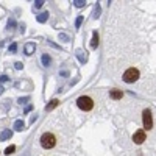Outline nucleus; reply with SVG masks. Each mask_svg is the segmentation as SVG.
<instances>
[{
	"label": "nucleus",
	"instance_id": "a211bd4d",
	"mask_svg": "<svg viewBox=\"0 0 156 156\" xmlns=\"http://www.w3.org/2000/svg\"><path fill=\"white\" fill-rule=\"evenodd\" d=\"M59 39H62V41H66V42H67V41H69V36H67V34H64V33H59Z\"/></svg>",
	"mask_w": 156,
	"mask_h": 156
},
{
	"label": "nucleus",
	"instance_id": "7ed1b4c3",
	"mask_svg": "<svg viewBox=\"0 0 156 156\" xmlns=\"http://www.w3.org/2000/svg\"><path fill=\"white\" fill-rule=\"evenodd\" d=\"M137 78H139V70L134 69V67L128 69V70L123 73V81H125V83H134Z\"/></svg>",
	"mask_w": 156,
	"mask_h": 156
},
{
	"label": "nucleus",
	"instance_id": "39448f33",
	"mask_svg": "<svg viewBox=\"0 0 156 156\" xmlns=\"http://www.w3.org/2000/svg\"><path fill=\"white\" fill-rule=\"evenodd\" d=\"M145 139H147V134H145L144 129H139V131H136L133 134V140H134V144H137V145H140Z\"/></svg>",
	"mask_w": 156,
	"mask_h": 156
},
{
	"label": "nucleus",
	"instance_id": "6ab92c4d",
	"mask_svg": "<svg viewBox=\"0 0 156 156\" xmlns=\"http://www.w3.org/2000/svg\"><path fill=\"white\" fill-rule=\"evenodd\" d=\"M9 80V78L6 76V75H2V76H0V83H6Z\"/></svg>",
	"mask_w": 156,
	"mask_h": 156
},
{
	"label": "nucleus",
	"instance_id": "ddd939ff",
	"mask_svg": "<svg viewBox=\"0 0 156 156\" xmlns=\"http://www.w3.org/2000/svg\"><path fill=\"white\" fill-rule=\"evenodd\" d=\"M42 64H44V66L47 67V66H50V62H51V59H50V56L48 55H42Z\"/></svg>",
	"mask_w": 156,
	"mask_h": 156
},
{
	"label": "nucleus",
	"instance_id": "f03ea898",
	"mask_svg": "<svg viewBox=\"0 0 156 156\" xmlns=\"http://www.w3.org/2000/svg\"><path fill=\"white\" fill-rule=\"evenodd\" d=\"M76 105H78V108L83 109V111H90V109L94 108V101H92V98H90V97L83 95V97H80V98L76 100Z\"/></svg>",
	"mask_w": 156,
	"mask_h": 156
},
{
	"label": "nucleus",
	"instance_id": "aec40b11",
	"mask_svg": "<svg viewBox=\"0 0 156 156\" xmlns=\"http://www.w3.org/2000/svg\"><path fill=\"white\" fill-rule=\"evenodd\" d=\"M16 48H17V45H16V44H11V47H9V51H11V53H14V51H16Z\"/></svg>",
	"mask_w": 156,
	"mask_h": 156
},
{
	"label": "nucleus",
	"instance_id": "f3484780",
	"mask_svg": "<svg viewBox=\"0 0 156 156\" xmlns=\"http://www.w3.org/2000/svg\"><path fill=\"white\" fill-rule=\"evenodd\" d=\"M44 5V2H42V0H37V2H34V8L36 9H39V8H41Z\"/></svg>",
	"mask_w": 156,
	"mask_h": 156
},
{
	"label": "nucleus",
	"instance_id": "2eb2a0df",
	"mask_svg": "<svg viewBox=\"0 0 156 156\" xmlns=\"http://www.w3.org/2000/svg\"><path fill=\"white\" fill-rule=\"evenodd\" d=\"M14 150H16V147H14V145H9V147L5 150V154H11V153H14Z\"/></svg>",
	"mask_w": 156,
	"mask_h": 156
},
{
	"label": "nucleus",
	"instance_id": "1a4fd4ad",
	"mask_svg": "<svg viewBox=\"0 0 156 156\" xmlns=\"http://www.w3.org/2000/svg\"><path fill=\"white\" fill-rule=\"evenodd\" d=\"M58 103H59V101H58L56 98H53V100H51V101L48 103V105L45 106V111H51V109H55V108L58 106Z\"/></svg>",
	"mask_w": 156,
	"mask_h": 156
},
{
	"label": "nucleus",
	"instance_id": "5701e85b",
	"mask_svg": "<svg viewBox=\"0 0 156 156\" xmlns=\"http://www.w3.org/2000/svg\"><path fill=\"white\" fill-rule=\"evenodd\" d=\"M2 92H3V87H2V86H0V94H2Z\"/></svg>",
	"mask_w": 156,
	"mask_h": 156
},
{
	"label": "nucleus",
	"instance_id": "423d86ee",
	"mask_svg": "<svg viewBox=\"0 0 156 156\" xmlns=\"http://www.w3.org/2000/svg\"><path fill=\"white\" fill-rule=\"evenodd\" d=\"M109 95H111V98H114V100H120V98H122V90L112 89V90H109Z\"/></svg>",
	"mask_w": 156,
	"mask_h": 156
},
{
	"label": "nucleus",
	"instance_id": "412c9836",
	"mask_svg": "<svg viewBox=\"0 0 156 156\" xmlns=\"http://www.w3.org/2000/svg\"><path fill=\"white\" fill-rule=\"evenodd\" d=\"M14 66H16V69H17V70H20V69L23 67V64H22V62H16Z\"/></svg>",
	"mask_w": 156,
	"mask_h": 156
},
{
	"label": "nucleus",
	"instance_id": "f257e3e1",
	"mask_svg": "<svg viewBox=\"0 0 156 156\" xmlns=\"http://www.w3.org/2000/svg\"><path fill=\"white\" fill-rule=\"evenodd\" d=\"M41 145L44 147V148H53L55 145H56V137L51 134V133H44L42 136H41Z\"/></svg>",
	"mask_w": 156,
	"mask_h": 156
},
{
	"label": "nucleus",
	"instance_id": "9d476101",
	"mask_svg": "<svg viewBox=\"0 0 156 156\" xmlns=\"http://www.w3.org/2000/svg\"><path fill=\"white\" fill-rule=\"evenodd\" d=\"M11 136H12V131H11V129H5V131L0 134V140H6V139H9Z\"/></svg>",
	"mask_w": 156,
	"mask_h": 156
},
{
	"label": "nucleus",
	"instance_id": "f8f14e48",
	"mask_svg": "<svg viewBox=\"0 0 156 156\" xmlns=\"http://www.w3.org/2000/svg\"><path fill=\"white\" fill-rule=\"evenodd\" d=\"M23 126H25V123H23L22 120H16V122H14V128L17 129V131H22Z\"/></svg>",
	"mask_w": 156,
	"mask_h": 156
},
{
	"label": "nucleus",
	"instance_id": "0eeeda50",
	"mask_svg": "<svg viewBox=\"0 0 156 156\" xmlns=\"http://www.w3.org/2000/svg\"><path fill=\"white\" fill-rule=\"evenodd\" d=\"M36 50V45L33 42H28L27 45H25V55H33Z\"/></svg>",
	"mask_w": 156,
	"mask_h": 156
},
{
	"label": "nucleus",
	"instance_id": "6e6552de",
	"mask_svg": "<svg viewBox=\"0 0 156 156\" xmlns=\"http://www.w3.org/2000/svg\"><path fill=\"white\" fill-rule=\"evenodd\" d=\"M97 45H98V34H97V31H94L92 33V41H90V47L97 48Z\"/></svg>",
	"mask_w": 156,
	"mask_h": 156
},
{
	"label": "nucleus",
	"instance_id": "9b49d317",
	"mask_svg": "<svg viewBox=\"0 0 156 156\" xmlns=\"http://www.w3.org/2000/svg\"><path fill=\"white\" fill-rule=\"evenodd\" d=\"M36 19H37V22H41V23H42V22H45V20L48 19V12H47V11L41 12V14H37V17H36Z\"/></svg>",
	"mask_w": 156,
	"mask_h": 156
},
{
	"label": "nucleus",
	"instance_id": "20e7f679",
	"mask_svg": "<svg viewBox=\"0 0 156 156\" xmlns=\"http://www.w3.org/2000/svg\"><path fill=\"white\" fill-rule=\"evenodd\" d=\"M142 120H144V128L150 129L153 126V119H151V112L150 109H145L144 112H142Z\"/></svg>",
	"mask_w": 156,
	"mask_h": 156
},
{
	"label": "nucleus",
	"instance_id": "4be33fe9",
	"mask_svg": "<svg viewBox=\"0 0 156 156\" xmlns=\"http://www.w3.org/2000/svg\"><path fill=\"white\" fill-rule=\"evenodd\" d=\"M23 101H28V97H25V98H20L19 103H23Z\"/></svg>",
	"mask_w": 156,
	"mask_h": 156
},
{
	"label": "nucleus",
	"instance_id": "dca6fc26",
	"mask_svg": "<svg viewBox=\"0 0 156 156\" xmlns=\"http://www.w3.org/2000/svg\"><path fill=\"white\" fill-rule=\"evenodd\" d=\"M81 22H83V16H78V19H76V22H75V27L78 28L81 25Z\"/></svg>",
	"mask_w": 156,
	"mask_h": 156
},
{
	"label": "nucleus",
	"instance_id": "4468645a",
	"mask_svg": "<svg viewBox=\"0 0 156 156\" xmlns=\"http://www.w3.org/2000/svg\"><path fill=\"white\" fill-rule=\"evenodd\" d=\"M73 3H75V6H76V8H83V6L86 5V2H84V0H75Z\"/></svg>",
	"mask_w": 156,
	"mask_h": 156
}]
</instances>
